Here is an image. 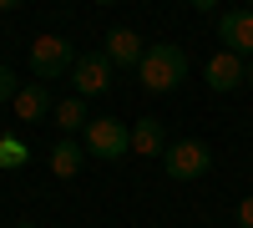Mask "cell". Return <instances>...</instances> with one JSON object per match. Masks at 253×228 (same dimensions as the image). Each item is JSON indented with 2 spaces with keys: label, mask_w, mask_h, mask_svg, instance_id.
<instances>
[{
  "label": "cell",
  "mask_w": 253,
  "mask_h": 228,
  "mask_svg": "<svg viewBox=\"0 0 253 228\" xmlns=\"http://www.w3.org/2000/svg\"><path fill=\"white\" fill-rule=\"evenodd\" d=\"M137 76H142V87L157 91V96L177 91L182 76H187V56H182V46H172V41H152V46L142 51V61H137Z\"/></svg>",
  "instance_id": "cell-1"
},
{
  "label": "cell",
  "mask_w": 253,
  "mask_h": 228,
  "mask_svg": "<svg viewBox=\"0 0 253 228\" xmlns=\"http://www.w3.org/2000/svg\"><path fill=\"white\" fill-rule=\"evenodd\" d=\"M81 147H86V157H101V162H122L126 152H132V127L117 117H96L81 127Z\"/></svg>",
  "instance_id": "cell-2"
},
{
  "label": "cell",
  "mask_w": 253,
  "mask_h": 228,
  "mask_svg": "<svg viewBox=\"0 0 253 228\" xmlns=\"http://www.w3.org/2000/svg\"><path fill=\"white\" fill-rule=\"evenodd\" d=\"M162 168H167L172 182H193V178H203L208 168H213V152H208V142L182 137V142H172V147L162 152Z\"/></svg>",
  "instance_id": "cell-3"
},
{
  "label": "cell",
  "mask_w": 253,
  "mask_h": 228,
  "mask_svg": "<svg viewBox=\"0 0 253 228\" xmlns=\"http://www.w3.org/2000/svg\"><path fill=\"white\" fill-rule=\"evenodd\" d=\"M71 66H76V51L66 36H36V46H31V76L36 81H56Z\"/></svg>",
  "instance_id": "cell-4"
},
{
  "label": "cell",
  "mask_w": 253,
  "mask_h": 228,
  "mask_svg": "<svg viewBox=\"0 0 253 228\" xmlns=\"http://www.w3.org/2000/svg\"><path fill=\"white\" fill-rule=\"evenodd\" d=\"M112 56L107 51H86V56H76V66H71V81H76V96H101L112 87Z\"/></svg>",
  "instance_id": "cell-5"
},
{
  "label": "cell",
  "mask_w": 253,
  "mask_h": 228,
  "mask_svg": "<svg viewBox=\"0 0 253 228\" xmlns=\"http://www.w3.org/2000/svg\"><path fill=\"white\" fill-rule=\"evenodd\" d=\"M203 81H208V91H238L243 87V56H233V51L223 46L218 56H208Z\"/></svg>",
  "instance_id": "cell-6"
},
{
  "label": "cell",
  "mask_w": 253,
  "mask_h": 228,
  "mask_svg": "<svg viewBox=\"0 0 253 228\" xmlns=\"http://www.w3.org/2000/svg\"><path fill=\"white\" fill-rule=\"evenodd\" d=\"M218 36H223V46L233 51V56H253V10H228L218 20Z\"/></svg>",
  "instance_id": "cell-7"
},
{
  "label": "cell",
  "mask_w": 253,
  "mask_h": 228,
  "mask_svg": "<svg viewBox=\"0 0 253 228\" xmlns=\"http://www.w3.org/2000/svg\"><path fill=\"white\" fill-rule=\"evenodd\" d=\"M56 112V101H51V87L46 81H26V87L15 91V117L20 122H46Z\"/></svg>",
  "instance_id": "cell-8"
},
{
  "label": "cell",
  "mask_w": 253,
  "mask_h": 228,
  "mask_svg": "<svg viewBox=\"0 0 253 228\" xmlns=\"http://www.w3.org/2000/svg\"><path fill=\"white\" fill-rule=\"evenodd\" d=\"M142 51H147V41H142L132 26H117V31L107 36V56H112V66H126V71H132L137 61H142Z\"/></svg>",
  "instance_id": "cell-9"
},
{
  "label": "cell",
  "mask_w": 253,
  "mask_h": 228,
  "mask_svg": "<svg viewBox=\"0 0 253 228\" xmlns=\"http://www.w3.org/2000/svg\"><path fill=\"white\" fill-rule=\"evenodd\" d=\"M132 152L137 157H162L167 152V132H162L157 117H142L137 127H132Z\"/></svg>",
  "instance_id": "cell-10"
},
{
  "label": "cell",
  "mask_w": 253,
  "mask_h": 228,
  "mask_svg": "<svg viewBox=\"0 0 253 228\" xmlns=\"http://www.w3.org/2000/svg\"><path fill=\"white\" fill-rule=\"evenodd\" d=\"M81 162H86V147L71 142V137H61L56 147H51V173H56V178H76Z\"/></svg>",
  "instance_id": "cell-11"
},
{
  "label": "cell",
  "mask_w": 253,
  "mask_h": 228,
  "mask_svg": "<svg viewBox=\"0 0 253 228\" xmlns=\"http://www.w3.org/2000/svg\"><path fill=\"white\" fill-rule=\"evenodd\" d=\"M51 122H56L61 132H81V127L91 122V117H86V96H66V101H56Z\"/></svg>",
  "instance_id": "cell-12"
},
{
  "label": "cell",
  "mask_w": 253,
  "mask_h": 228,
  "mask_svg": "<svg viewBox=\"0 0 253 228\" xmlns=\"http://www.w3.org/2000/svg\"><path fill=\"white\" fill-rule=\"evenodd\" d=\"M26 162H31V152H26V142H20V137H0V173H15V168H26Z\"/></svg>",
  "instance_id": "cell-13"
},
{
  "label": "cell",
  "mask_w": 253,
  "mask_h": 228,
  "mask_svg": "<svg viewBox=\"0 0 253 228\" xmlns=\"http://www.w3.org/2000/svg\"><path fill=\"white\" fill-rule=\"evenodd\" d=\"M15 91H20L15 71H10V66H0V107H5V101H15Z\"/></svg>",
  "instance_id": "cell-14"
},
{
  "label": "cell",
  "mask_w": 253,
  "mask_h": 228,
  "mask_svg": "<svg viewBox=\"0 0 253 228\" xmlns=\"http://www.w3.org/2000/svg\"><path fill=\"white\" fill-rule=\"evenodd\" d=\"M238 228H253V193L238 203Z\"/></svg>",
  "instance_id": "cell-15"
},
{
  "label": "cell",
  "mask_w": 253,
  "mask_h": 228,
  "mask_svg": "<svg viewBox=\"0 0 253 228\" xmlns=\"http://www.w3.org/2000/svg\"><path fill=\"white\" fill-rule=\"evenodd\" d=\"M187 5H193V10H203V15H213V5H218V0H187Z\"/></svg>",
  "instance_id": "cell-16"
},
{
  "label": "cell",
  "mask_w": 253,
  "mask_h": 228,
  "mask_svg": "<svg viewBox=\"0 0 253 228\" xmlns=\"http://www.w3.org/2000/svg\"><path fill=\"white\" fill-rule=\"evenodd\" d=\"M243 87H253V56L243 61Z\"/></svg>",
  "instance_id": "cell-17"
},
{
  "label": "cell",
  "mask_w": 253,
  "mask_h": 228,
  "mask_svg": "<svg viewBox=\"0 0 253 228\" xmlns=\"http://www.w3.org/2000/svg\"><path fill=\"white\" fill-rule=\"evenodd\" d=\"M15 5H20V0H0V10H15Z\"/></svg>",
  "instance_id": "cell-18"
},
{
  "label": "cell",
  "mask_w": 253,
  "mask_h": 228,
  "mask_svg": "<svg viewBox=\"0 0 253 228\" xmlns=\"http://www.w3.org/2000/svg\"><path fill=\"white\" fill-rule=\"evenodd\" d=\"M96 5H117V0H96Z\"/></svg>",
  "instance_id": "cell-19"
},
{
  "label": "cell",
  "mask_w": 253,
  "mask_h": 228,
  "mask_svg": "<svg viewBox=\"0 0 253 228\" xmlns=\"http://www.w3.org/2000/svg\"><path fill=\"white\" fill-rule=\"evenodd\" d=\"M15 228H36V223H15Z\"/></svg>",
  "instance_id": "cell-20"
},
{
  "label": "cell",
  "mask_w": 253,
  "mask_h": 228,
  "mask_svg": "<svg viewBox=\"0 0 253 228\" xmlns=\"http://www.w3.org/2000/svg\"><path fill=\"white\" fill-rule=\"evenodd\" d=\"M248 10H253V0H248Z\"/></svg>",
  "instance_id": "cell-21"
}]
</instances>
